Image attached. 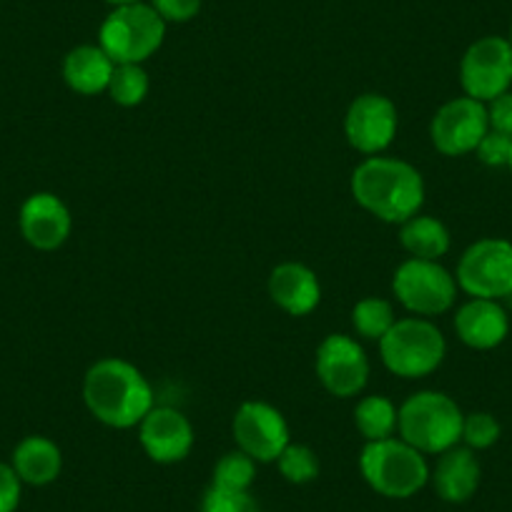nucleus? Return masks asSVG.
Here are the masks:
<instances>
[{"label":"nucleus","instance_id":"nucleus-34","mask_svg":"<svg viewBox=\"0 0 512 512\" xmlns=\"http://www.w3.org/2000/svg\"><path fill=\"white\" fill-rule=\"evenodd\" d=\"M507 43H510V48H512V26H510V36H507Z\"/></svg>","mask_w":512,"mask_h":512},{"label":"nucleus","instance_id":"nucleus-2","mask_svg":"<svg viewBox=\"0 0 512 512\" xmlns=\"http://www.w3.org/2000/svg\"><path fill=\"white\" fill-rule=\"evenodd\" d=\"M352 199L384 224H405L425 204V179L405 159L367 156L349 176Z\"/></svg>","mask_w":512,"mask_h":512},{"label":"nucleus","instance_id":"nucleus-19","mask_svg":"<svg viewBox=\"0 0 512 512\" xmlns=\"http://www.w3.org/2000/svg\"><path fill=\"white\" fill-rule=\"evenodd\" d=\"M113 68L116 63L108 58V53L101 46L83 43V46L71 48L63 58V81L71 91L81 96H96V93L108 91Z\"/></svg>","mask_w":512,"mask_h":512},{"label":"nucleus","instance_id":"nucleus-21","mask_svg":"<svg viewBox=\"0 0 512 512\" xmlns=\"http://www.w3.org/2000/svg\"><path fill=\"white\" fill-rule=\"evenodd\" d=\"M400 244L412 259H427V262H440L450 251L452 236L450 229L435 216L417 214L400 224Z\"/></svg>","mask_w":512,"mask_h":512},{"label":"nucleus","instance_id":"nucleus-9","mask_svg":"<svg viewBox=\"0 0 512 512\" xmlns=\"http://www.w3.org/2000/svg\"><path fill=\"white\" fill-rule=\"evenodd\" d=\"M231 435H234L236 450L246 452L259 465L277 462L284 447L292 442L287 417L274 405L259 400L241 402L231 420Z\"/></svg>","mask_w":512,"mask_h":512},{"label":"nucleus","instance_id":"nucleus-10","mask_svg":"<svg viewBox=\"0 0 512 512\" xmlns=\"http://www.w3.org/2000/svg\"><path fill=\"white\" fill-rule=\"evenodd\" d=\"M460 86L475 101H492L512 86V48L507 38H477L460 61Z\"/></svg>","mask_w":512,"mask_h":512},{"label":"nucleus","instance_id":"nucleus-27","mask_svg":"<svg viewBox=\"0 0 512 512\" xmlns=\"http://www.w3.org/2000/svg\"><path fill=\"white\" fill-rule=\"evenodd\" d=\"M502 435L500 422L490 412H470L462 422V442L470 450H490Z\"/></svg>","mask_w":512,"mask_h":512},{"label":"nucleus","instance_id":"nucleus-13","mask_svg":"<svg viewBox=\"0 0 512 512\" xmlns=\"http://www.w3.org/2000/svg\"><path fill=\"white\" fill-rule=\"evenodd\" d=\"M400 126L397 106L382 93H362L344 113V136L364 156H379L392 146Z\"/></svg>","mask_w":512,"mask_h":512},{"label":"nucleus","instance_id":"nucleus-20","mask_svg":"<svg viewBox=\"0 0 512 512\" xmlns=\"http://www.w3.org/2000/svg\"><path fill=\"white\" fill-rule=\"evenodd\" d=\"M11 465L23 485L46 487L61 477L63 452L53 440L43 435H28L16 445Z\"/></svg>","mask_w":512,"mask_h":512},{"label":"nucleus","instance_id":"nucleus-4","mask_svg":"<svg viewBox=\"0 0 512 512\" xmlns=\"http://www.w3.org/2000/svg\"><path fill=\"white\" fill-rule=\"evenodd\" d=\"M359 472L377 495L390 500H407L430 482L427 455L402 437L367 442L359 452Z\"/></svg>","mask_w":512,"mask_h":512},{"label":"nucleus","instance_id":"nucleus-5","mask_svg":"<svg viewBox=\"0 0 512 512\" xmlns=\"http://www.w3.org/2000/svg\"><path fill=\"white\" fill-rule=\"evenodd\" d=\"M379 357L392 374L422 379L437 372L447 357L445 334L425 317L397 319L395 327L379 339Z\"/></svg>","mask_w":512,"mask_h":512},{"label":"nucleus","instance_id":"nucleus-3","mask_svg":"<svg viewBox=\"0 0 512 512\" xmlns=\"http://www.w3.org/2000/svg\"><path fill=\"white\" fill-rule=\"evenodd\" d=\"M465 412L445 392L422 390L400 405L397 435L422 455H442L462 442Z\"/></svg>","mask_w":512,"mask_h":512},{"label":"nucleus","instance_id":"nucleus-23","mask_svg":"<svg viewBox=\"0 0 512 512\" xmlns=\"http://www.w3.org/2000/svg\"><path fill=\"white\" fill-rule=\"evenodd\" d=\"M395 307L387 299L379 297H364L354 304L352 309V327L357 337L367 339V342H377L395 327Z\"/></svg>","mask_w":512,"mask_h":512},{"label":"nucleus","instance_id":"nucleus-29","mask_svg":"<svg viewBox=\"0 0 512 512\" xmlns=\"http://www.w3.org/2000/svg\"><path fill=\"white\" fill-rule=\"evenodd\" d=\"M510 151H512V136L497 134V131H487L485 139H482L480 146L475 149V154L482 164L497 169V166H507V161H510Z\"/></svg>","mask_w":512,"mask_h":512},{"label":"nucleus","instance_id":"nucleus-33","mask_svg":"<svg viewBox=\"0 0 512 512\" xmlns=\"http://www.w3.org/2000/svg\"><path fill=\"white\" fill-rule=\"evenodd\" d=\"M106 3H111V6L116 8V6H131V3H144V0H106Z\"/></svg>","mask_w":512,"mask_h":512},{"label":"nucleus","instance_id":"nucleus-6","mask_svg":"<svg viewBox=\"0 0 512 512\" xmlns=\"http://www.w3.org/2000/svg\"><path fill=\"white\" fill-rule=\"evenodd\" d=\"M166 38V23L151 3L116 6L106 16L98 31V46L108 53L113 63H139L144 66L156 56Z\"/></svg>","mask_w":512,"mask_h":512},{"label":"nucleus","instance_id":"nucleus-11","mask_svg":"<svg viewBox=\"0 0 512 512\" xmlns=\"http://www.w3.org/2000/svg\"><path fill=\"white\" fill-rule=\"evenodd\" d=\"M487 131V106L470 96H457L442 103L430 121L432 146L450 159L475 154Z\"/></svg>","mask_w":512,"mask_h":512},{"label":"nucleus","instance_id":"nucleus-7","mask_svg":"<svg viewBox=\"0 0 512 512\" xmlns=\"http://www.w3.org/2000/svg\"><path fill=\"white\" fill-rule=\"evenodd\" d=\"M457 279L440 262L407 259L395 269L392 294L412 317H437L450 312L457 299Z\"/></svg>","mask_w":512,"mask_h":512},{"label":"nucleus","instance_id":"nucleus-16","mask_svg":"<svg viewBox=\"0 0 512 512\" xmlns=\"http://www.w3.org/2000/svg\"><path fill=\"white\" fill-rule=\"evenodd\" d=\"M269 297L289 317H307L322 302L317 274L299 262H282L269 274Z\"/></svg>","mask_w":512,"mask_h":512},{"label":"nucleus","instance_id":"nucleus-15","mask_svg":"<svg viewBox=\"0 0 512 512\" xmlns=\"http://www.w3.org/2000/svg\"><path fill=\"white\" fill-rule=\"evenodd\" d=\"M18 226H21L23 239L33 249L56 251L71 236L73 216L61 196L51 194V191H36L23 201Z\"/></svg>","mask_w":512,"mask_h":512},{"label":"nucleus","instance_id":"nucleus-26","mask_svg":"<svg viewBox=\"0 0 512 512\" xmlns=\"http://www.w3.org/2000/svg\"><path fill=\"white\" fill-rule=\"evenodd\" d=\"M277 467L287 482H292V485H307V482L317 480L319 457L312 447L289 442L282 455H279Z\"/></svg>","mask_w":512,"mask_h":512},{"label":"nucleus","instance_id":"nucleus-1","mask_svg":"<svg viewBox=\"0 0 512 512\" xmlns=\"http://www.w3.org/2000/svg\"><path fill=\"white\" fill-rule=\"evenodd\" d=\"M83 402L101 425L131 430L154 410V387L128 359L103 357L83 377Z\"/></svg>","mask_w":512,"mask_h":512},{"label":"nucleus","instance_id":"nucleus-35","mask_svg":"<svg viewBox=\"0 0 512 512\" xmlns=\"http://www.w3.org/2000/svg\"><path fill=\"white\" fill-rule=\"evenodd\" d=\"M507 166H510V171H512V151H510V161H507Z\"/></svg>","mask_w":512,"mask_h":512},{"label":"nucleus","instance_id":"nucleus-14","mask_svg":"<svg viewBox=\"0 0 512 512\" xmlns=\"http://www.w3.org/2000/svg\"><path fill=\"white\" fill-rule=\"evenodd\" d=\"M194 427L191 420L176 407H156L141 420L139 442L149 460L159 465H176L186 460L194 447Z\"/></svg>","mask_w":512,"mask_h":512},{"label":"nucleus","instance_id":"nucleus-25","mask_svg":"<svg viewBox=\"0 0 512 512\" xmlns=\"http://www.w3.org/2000/svg\"><path fill=\"white\" fill-rule=\"evenodd\" d=\"M256 465H259V462L251 460L246 452H226V455L214 465L211 487H219V490L229 492H249V487L254 485Z\"/></svg>","mask_w":512,"mask_h":512},{"label":"nucleus","instance_id":"nucleus-24","mask_svg":"<svg viewBox=\"0 0 512 512\" xmlns=\"http://www.w3.org/2000/svg\"><path fill=\"white\" fill-rule=\"evenodd\" d=\"M149 73H146L144 66L139 63H118L113 68L111 83H108V96H111L113 103L123 108H134L141 106L149 96Z\"/></svg>","mask_w":512,"mask_h":512},{"label":"nucleus","instance_id":"nucleus-17","mask_svg":"<svg viewBox=\"0 0 512 512\" xmlns=\"http://www.w3.org/2000/svg\"><path fill=\"white\" fill-rule=\"evenodd\" d=\"M455 332L462 344L470 349H487L500 347L510 334V319L495 299H467L455 314Z\"/></svg>","mask_w":512,"mask_h":512},{"label":"nucleus","instance_id":"nucleus-31","mask_svg":"<svg viewBox=\"0 0 512 512\" xmlns=\"http://www.w3.org/2000/svg\"><path fill=\"white\" fill-rule=\"evenodd\" d=\"M23 497V482L11 462H0V512H16Z\"/></svg>","mask_w":512,"mask_h":512},{"label":"nucleus","instance_id":"nucleus-30","mask_svg":"<svg viewBox=\"0 0 512 512\" xmlns=\"http://www.w3.org/2000/svg\"><path fill=\"white\" fill-rule=\"evenodd\" d=\"M151 8L164 18V23H189L199 16L201 0H149Z\"/></svg>","mask_w":512,"mask_h":512},{"label":"nucleus","instance_id":"nucleus-32","mask_svg":"<svg viewBox=\"0 0 512 512\" xmlns=\"http://www.w3.org/2000/svg\"><path fill=\"white\" fill-rule=\"evenodd\" d=\"M485 106H487V123H490V131L512 136V91L500 93L497 98L487 101Z\"/></svg>","mask_w":512,"mask_h":512},{"label":"nucleus","instance_id":"nucleus-22","mask_svg":"<svg viewBox=\"0 0 512 512\" xmlns=\"http://www.w3.org/2000/svg\"><path fill=\"white\" fill-rule=\"evenodd\" d=\"M397 417H400V407L384 395H369L362 397L354 407V427L364 442L390 440L397 435Z\"/></svg>","mask_w":512,"mask_h":512},{"label":"nucleus","instance_id":"nucleus-8","mask_svg":"<svg viewBox=\"0 0 512 512\" xmlns=\"http://www.w3.org/2000/svg\"><path fill=\"white\" fill-rule=\"evenodd\" d=\"M455 279L472 299L512 297V241L487 236L470 244L457 262Z\"/></svg>","mask_w":512,"mask_h":512},{"label":"nucleus","instance_id":"nucleus-18","mask_svg":"<svg viewBox=\"0 0 512 512\" xmlns=\"http://www.w3.org/2000/svg\"><path fill=\"white\" fill-rule=\"evenodd\" d=\"M482 480V467L475 450L470 447H450L437 455V465L430 470V482L437 497L450 505H462L477 492Z\"/></svg>","mask_w":512,"mask_h":512},{"label":"nucleus","instance_id":"nucleus-12","mask_svg":"<svg viewBox=\"0 0 512 512\" xmlns=\"http://www.w3.org/2000/svg\"><path fill=\"white\" fill-rule=\"evenodd\" d=\"M317 377L329 395L339 400L357 397L369 382V359L364 347L349 334H329L317 347Z\"/></svg>","mask_w":512,"mask_h":512},{"label":"nucleus","instance_id":"nucleus-28","mask_svg":"<svg viewBox=\"0 0 512 512\" xmlns=\"http://www.w3.org/2000/svg\"><path fill=\"white\" fill-rule=\"evenodd\" d=\"M201 512H259L254 497L249 492H229L219 487H209L201 502Z\"/></svg>","mask_w":512,"mask_h":512}]
</instances>
